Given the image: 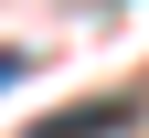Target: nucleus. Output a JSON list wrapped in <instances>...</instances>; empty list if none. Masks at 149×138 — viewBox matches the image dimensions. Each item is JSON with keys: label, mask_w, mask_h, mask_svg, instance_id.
I'll return each mask as SVG.
<instances>
[{"label": "nucleus", "mask_w": 149, "mask_h": 138, "mask_svg": "<svg viewBox=\"0 0 149 138\" xmlns=\"http://www.w3.org/2000/svg\"><path fill=\"white\" fill-rule=\"evenodd\" d=\"M117 128H139V85H117V96H85V106H53L32 138H117Z\"/></svg>", "instance_id": "nucleus-1"}, {"label": "nucleus", "mask_w": 149, "mask_h": 138, "mask_svg": "<svg viewBox=\"0 0 149 138\" xmlns=\"http://www.w3.org/2000/svg\"><path fill=\"white\" fill-rule=\"evenodd\" d=\"M0 85H22V53H0Z\"/></svg>", "instance_id": "nucleus-2"}]
</instances>
